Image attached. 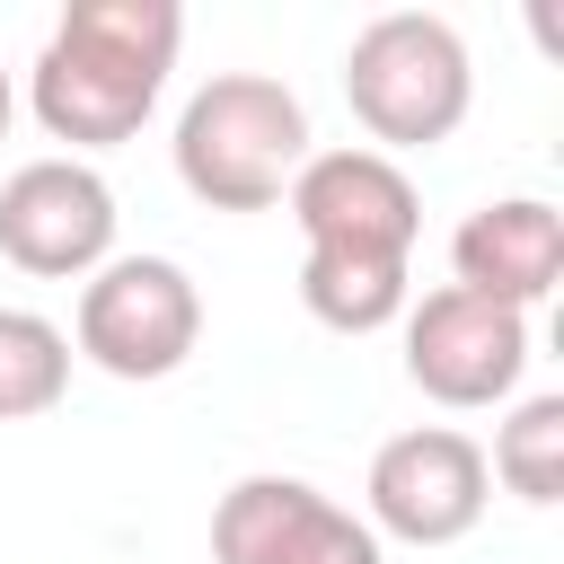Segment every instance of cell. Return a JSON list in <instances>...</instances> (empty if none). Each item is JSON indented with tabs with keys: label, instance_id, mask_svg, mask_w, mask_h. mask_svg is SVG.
<instances>
[{
	"label": "cell",
	"instance_id": "cell-1",
	"mask_svg": "<svg viewBox=\"0 0 564 564\" xmlns=\"http://www.w3.org/2000/svg\"><path fill=\"white\" fill-rule=\"evenodd\" d=\"M176 44H185L176 0H70L26 70V106L53 141H70V159L115 150L150 123Z\"/></svg>",
	"mask_w": 564,
	"mask_h": 564
},
{
	"label": "cell",
	"instance_id": "cell-2",
	"mask_svg": "<svg viewBox=\"0 0 564 564\" xmlns=\"http://www.w3.org/2000/svg\"><path fill=\"white\" fill-rule=\"evenodd\" d=\"M176 176L212 212H273L308 159V106L273 70H212L176 106Z\"/></svg>",
	"mask_w": 564,
	"mask_h": 564
},
{
	"label": "cell",
	"instance_id": "cell-3",
	"mask_svg": "<svg viewBox=\"0 0 564 564\" xmlns=\"http://www.w3.org/2000/svg\"><path fill=\"white\" fill-rule=\"evenodd\" d=\"M344 106L370 132L361 150L397 159V150H441L467 106H476V62L467 35L432 9H379L352 44H344Z\"/></svg>",
	"mask_w": 564,
	"mask_h": 564
},
{
	"label": "cell",
	"instance_id": "cell-4",
	"mask_svg": "<svg viewBox=\"0 0 564 564\" xmlns=\"http://www.w3.org/2000/svg\"><path fill=\"white\" fill-rule=\"evenodd\" d=\"M203 344V291L176 256H106L79 282L70 308V352L97 361L106 379H167Z\"/></svg>",
	"mask_w": 564,
	"mask_h": 564
},
{
	"label": "cell",
	"instance_id": "cell-5",
	"mask_svg": "<svg viewBox=\"0 0 564 564\" xmlns=\"http://www.w3.org/2000/svg\"><path fill=\"white\" fill-rule=\"evenodd\" d=\"M282 212L300 220V256H344V264H414L423 238V194L397 159L379 150H308Z\"/></svg>",
	"mask_w": 564,
	"mask_h": 564
},
{
	"label": "cell",
	"instance_id": "cell-6",
	"mask_svg": "<svg viewBox=\"0 0 564 564\" xmlns=\"http://www.w3.org/2000/svg\"><path fill=\"white\" fill-rule=\"evenodd\" d=\"M361 520L370 538H405V546H458L485 502H494V476H485V449L458 432V423H414L397 441L370 449V476H361Z\"/></svg>",
	"mask_w": 564,
	"mask_h": 564
},
{
	"label": "cell",
	"instance_id": "cell-7",
	"mask_svg": "<svg viewBox=\"0 0 564 564\" xmlns=\"http://www.w3.org/2000/svg\"><path fill=\"white\" fill-rule=\"evenodd\" d=\"M529 370V317L485 300V291H423L405 300V379L449 405V414H476V405H502Z\"/></svg>",
	"mask_w": 564,
	"mask_h": 564
},
{
	"label": "cell",
	"instance_id": "cell-8",
	"mask_svg": "<svg viewBox=\"0 0 564 564\" xmlns=\"http://www.w3.org/2000/svg\"><path fill=\"white\" fill-rule=\"evenodd\" d=\"M0 256L35 282H88L115 256V185L88 159H26L0 185Z\"/></svg>",
	"mask_w": 564,
	"mask_h": 564
},
{
	"label": "cell",
	"instance_id": "cell-9",
	"mask_svg": "<svg viewBox=\"0 0 564 564\" xmlns=\"http://www.w3.org/2000/svg\"><path fill=\"white\" fill-rule=\"evenodd\" d=\"M212 564H388V546L308 476H238L212 502Z\"/></svg>",
	"mask_w": 564,
	"mask_h": 564
},
{
	"label": "cell",
	"instance_id": "cell-10",
	"mask_svg": "<svg viewBox=\"0 0 564 564\" xmlns=\"http://www.w3.org/2000/svg\"><path fill=\"white\" fill-rule=\"evenodd\" d=\"M449 273H458V291H485V300H502V308L529 317L564 282V212L546 194H494V203H476L458 220V238H449Z\"/></svg>",
	"mask_w": 564,
	"mask_h": 564
},
{
	"label": "cell",
	"instance_id": "cell-11",
	"mask_svg": "<svg viewBox=\"0 0 564 564\" xmlns=\"http://www.w3.org/2000/svg\"><path fill=\"white\" fill-rule=\"evenodd\" d=\"M485 476H494L502 494H520L529 511L564 502V397H555V388L520 397V405L494 423V458H485Z\"/></svg>",
	"mask_w": 564,
	"mask_h": 564
},
{
	"label": "cell",
	"instance_id": "cell-12",
	"mask_svg": "<svg viewBox=\"0 0 564 564\" xmlns=\"http://www.w3.org/2000/svg\"><path fill=\"white\" fill-rule=\"evenodd\" d=\"M70 397V335L35 308H0V423H35Z\"/></svg>",
	"mask_w": 564,
	"mask_h": 564
},
{
	"label": "cell",
	"instance_id": "cell-13",
	"mask_svg": "<svg viewBox=\"0 0 564 564\" xmlns=\"http://www.w3.org/2000/svg\"><path fill=\"white\" fill-rule=\"evenodd\" d=\"M9 115H18V79H9V62H0V141H9Z\"/></svg>",
	"mask_w": 564,
	"mask_h": 564
}]
</instances>
